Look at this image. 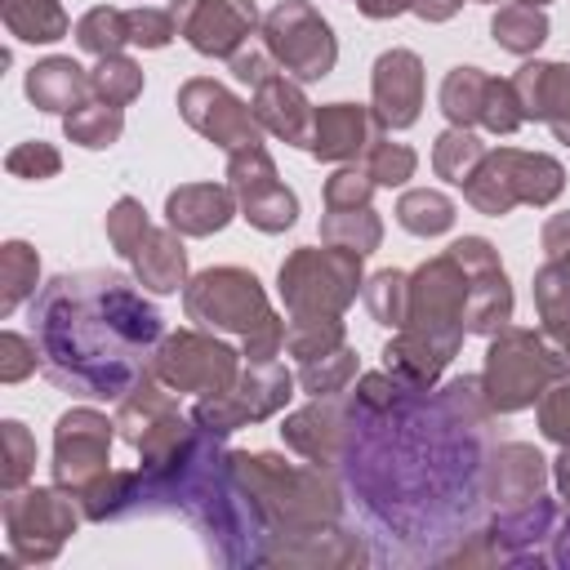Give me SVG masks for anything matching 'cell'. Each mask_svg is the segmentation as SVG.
<instances>
[{"label":"cell","mask_w":570,"mask_h":570,"mask_svg":"<svg viewBox=\"0 0 570 570\" xmlns=\"http://www.w3.org/2000/svg\"><path fill=\"white\" fill-rule=\"evenodd\" d=\"M361 165H365V174H370L379 187H405V183L414 178V169H419V156H414V147H405V142L379 138V142L361 156Z\"/></svg>","instance_id":"cell-45"},{"label":"cell","mask_w":570,"mask_h":570,"mask_svg":"<svg viewBox=\"0 0 570 570\" xmlns=\"http://www.w3.org/2000/svg\"><path fill=\"white\" fill-rule=\"evenodd\" d=\"M365 254L338 249V245H303L294 249L281 272H276V289L289 316H343L361 285H365Z\"/></svg>","instance_id":"cell-6"},{"label":"cell","mask_w":570,"mask_h":570,"mask_svg":"<svg viewBox=\"0 0 570 570\" xmlns=\"http://www.w3.org/2000/svg\"><path fill=\"white\" fill-rule=\"evenodd\" d=\"M62 134L76 147H85V151H102V147L120 142V134H125V107H111L102 98H89V102H80L76 111L62 116Z\"/></svg>","instance_id":"cell-32"},{"label":"cell","mask_w":570,"mask_h":570,"mask_svg":"<svg viewBox=\"0 0 570 570\" xmlns=\"http://www.w3.org/2000/svg\"><path fill=\"white\" fill-rule=\"evenodd\" d=\"M543 254H548V258L570 254V209H566V214H552V218L543 223Z\"/></svg>","instance_id":"cell-54"},{"label":"cell","mask_w":570,"mask_h":570,"mask_svg":"<svg viewBox=\"0 0 570 570\" xmlns=\"http://www.w3.org/2000/svg\"><path fill=\"white\" fill-rule=\"evenodd\" d=\"M232 476L254 503L267 548L281 539H298L325 525H338L343 517V481L325 463H285L267 450H232ZM263 548V552H267Z\"/></svg>","instance_id":"cell-3"},{"label":"cell","mask_w":570,"mask_h":570,"mask_svg":"<svg viewBox=\"0 0 570 570\" xmlns=\"http://www.w3.org/2000/svg\"><path fill=\"white\" fill-rule=\"evenodd\" d=\"M543 485H548V459L534 445H525V441L494 445V454H490V512L525 508L543 494Z\"/></svg>","instance_id":"cell-23"},{"label":"cell","mask_w":570,"mask_h":570,"mask_svg":"<svg viewBox=\"0 0 570 570\" xmlns=\"http://www.w3.org/2000/svg\"><path fill=\"white\" fill-rule=\"evenodd\" d=\"M485 94H490V76L481 67H454V71H445L436 102H441V111H445L450 125L472 129V125H481Z\"/></svg>","instance_id":"cell-30"},{"label":"cell","mask_w":570,"mask_h":570,"mask_svg":"<svg viewBox=\"0 0 570 570\" xmlns=\"http://www.w3.org/2000/svg\"><path fill=\"white\" fill-rule=\"evenodd\" d=\"M40 370V347L36 338L18 334V330H4L0 334V383H22Z\"/></svg>","instance_id":"cell-52"},{"label":"cell","mask_w":570,"mask_h":570,"mask_svg":"<svg viewBox=\"0 0 570 570\" xmlns=\"http://www.w3.org/2000/svg\"><path fill=\"white\" fill-rule=\"evenodd\" d=\"M552 481H557V494H561V503L570 508V445H561V454L552 459Z\"/></svg>","instance_id":"cell-58"},{"label":"cell","mask_w":570,"mask_h":570,"mask_svg":"<svg viewBox=\"0 0 570 570\" xmlns=\"http://www.w3.org/2000/svg\"><path fill=\"white\" fill-rule=\"evenodd\" d=\"M490 36H494L499 49L525 58V53H534V49L548 40V13H543L539 4L512 0V4H503V9L490 18Z\"/></svg>","instance_id":"cell-34"},{"label":"cell","mask_w":570,"mask_h":570,"mask_svg":"<svg viewBox=\"0 0 570 570\" xmlns=\"http://www.w3.org/2000/svg\"><path fill=\"white\" fill-rule=\"evenodd\" d=\"M227 67H232V76H236L240 85H249V89H258L267 76H276V71H281V67H276V58L267 53V45H263V40H258V45L249 40L245 49H236V53L227 58Z\"/></svg>","instance_id":"cell-53"},{"label":"cell","mask_w":570,"mask_h":570,"mask_svg":"<svg viewBox=\"0 0 570 570\" xmlns=\"http://www.w3.org/2000/svg\"><path fill=\"white\" fill-rule=\"evenodd\" d=\"M80 512L85 521H116L125 512H138V468H111L102 472L94 485H85L80 494Z\"/></svg>","instance_id":"cell-31"},{"label":"cell","mask_w":570,"mask_h":570,"mask_svg":"<svg viewBox=\"0 0 570 570\" xmlns=\"http://www.w3.org/2000/svg\"><path fill=\"white\" fill-rule=\"evenodd\" d=\"M178 111H183V120H187L200 138H209V142L223 147L227 156L263 142V125H258L254 107L240 102L227 85H218V80H209V76H191V80L178 89Z\"/></svg>","instance_id":"cell-13"},{"label":"cell","mask_w":570,"mask_h":570,"mask_svg":"<svg viewBox=\"0 0 570 570\" xmlns=\"http://www.w3.org/2000/svg\"><path fill=\"white\" fill-rule=\"evenodd\" d=\"M561 356H566V361H570V338H561Z\"/></svg>","instance_id":"cell-59"},{"label":"cell","mask_w":570,"mask_h":570,"mask_svg":"<svg viewBox=\"0 0 570 570\" xmlns=\"http://www.w3.org/2000/svg\"><path fill=\"white\" fill-rule=\"evenodd\" d=\"M356 379V352L343 343L325 356H312V361H298V387L307 396H343Z\"/></svg>","instance_id":"cell-39"},{"label":"cell","mask_w":570,"mask_h":570,"mask_svg":"<svg viewBox=\"0 0 570 570\" xmlns=\"http://www.w3.org/2000/svg\"><path fill=\"white\" fill-rule=\"evenodd\" d=\"M111 441H116V419L80 405L67 410L53 428V485L80 494L94 485L102 472H111Z\"/></svg>","instance_id":"cell-12"},{"label":"cell","mask_w":570,"mask_h":570,"mask_svg":"<svg viewBox=\"0 0 570 570\" xmlns=\"http://www.w3.org/2000/svg\"><path fill=\"white\" fill-rule=\"evenodd\" d=\"M0 441H4V468H0V485L4 494L9 490H22L36 472V436L27 432V423L18 419H4L0 423Z\"/></svg>","instance_id":"cell-44"},{"label":"cell","mask_w":570,"mask_h":570,"mask_svg":"<svg viewBox=\"0 0 570 570\" xmlns=\"http://www.w3.org/2000/svg\"><path fill=\"white\" fill-rule=\"evenodd\" d=\"M370 111L383 125V134L392 129H410L423 111V58L414 49H387L374 58V76H370Z\"/></svg>","instance_id":"cell-17"},{"label":"cell","mask_w":570,"mask_h":570,"mask_svg":"<svg viewBox=\"0 0 570 570\" xmlns=\"http://www.w3.org/2000/svg\"><path fill=\"white\" fill-rule=\"evenodd\" d=\"M76 45L94 58H107V53H120L129 45V18L125 9H111V4H98L89 13H80L76 22Z\"/></svg>","instance_id":"cell-41"},{"label":"cell","mask_w":570,"mask_h":570,"mask_svg":"<svg viewBox=\"0 0 570 570\" xmlns=\"http://www.w3.org/2000/svg\"><path fill=\"white\" fill-rule=\"evenodd\" d=\"M566 374H570V361L548 347V334H534L521 325H503L499 334H490L481 387H485V401L494 405V414L530 410Z\"/></svg>","instance_id":"cell-5"},{"label":"cell","mask_w":570,"mask_h":570,"mask_svg":"<svg viewBox=\"0 0 570 570\" xmlns=\"http://www.w3.org/2000/svg\"><path fill=\"white\" fill-rule=\"evenodd\" d=\"M89 85H94V98H102L111 107H129L142 94V67L125 53H107V58L94 62Z\"/></svg>","instance_id":"cell-43"},{"label":"cell","mask_w":570,"mask_h":570,"mask_svg":"<svg viewBox=\"0 0 570 570\" xmlns=\"http://www.w3.org/2000/svg\"><path fill=\"white\" fill-rule=\"evenodd\" d=\"M463 9V0H410V13H419L423 22H450Z\"/></svg>","instance_id":"cell-55"},{"label":"cell","mask_w":570,"mask_h":570,"mask_svg":"<svg viewBox=\"0 0 570 570\" xmlns=\"http://www.w3.org/2000/svg\"><path fill=\"white\" fill-rule=\"evenodd\" d=\"M490 419L459 414L441 392L370 370L347 396L334 472L387 543L441 561L490 521Z\"/></svg>","instance_id":"cell-1"},{"label":"cell","mask_w":570,"mask_h":570,"mask_svg":"<svg viewBox=\"0 0 570 570\" xmlns=\"http://www.w3.org/2000/svg\"><path fill=\"white\" fill-rule=\"evenodd\" d=\"M240 361L245 356L236 347H227L223 338H214L205 330H169L156 347L151 374L174 392L214 396V392H227L236 383Z\"/></svg>","instance_id":"cell-11"},{"label":"cell","mask_w":570,"mask_h":570,"mask_svg":"<svg viewBox=\"0 0 570 570\" xmlns=\"http://www.w3.org/2000/svg\"><path fill=\"white\" fill-rule=\"evenodd\" d=\"M147 227H151V218H147L142 200H134V196H120V200L107 209V240H111V249H116L120 258L134 254V245L147 236Z\"/></svg>","instance_id":"cell-47"},{"label":"cell","mask_w":570,"mask_h":570,"mask_svg":"<svg viewBox=\"0 0 570 570\" xmlns=\"http://www.w3.org/2000/svg\"><path fill=\"white\" fill-rule=\"evenodd\" d=\"M227 183H232L236 205H240V218H249V227H258V232H267V236L294 227V218H298V196L281 183L276 160H272V151H267L263 142L227 156Z\"/></svg>","instance_id":"cell-14"},{"label":"cell","mask_w":570,"mask_h":570,"mask_svg":"<svg viewBox=\"0 0 570 570\" xmlns=\"http://www.w3.org/2000/svg\"><path fill=\"white\" fill-rule=\"evenodd\" d=\"M485 4H490V0H485Z\"/></svg>","instance_id":"cell-61"},{"label":"cell","mask_w":570,"mask_h":570,"mask_svg":"<svg viewBox=\"0 0 570 570\" xmlns=\"http://www.w3.org/2000/svg\"><path fill=\"white\" fill-rule=\"evenodd\" d=\"M232 183H183L165 196V223L178 236H214L236 218Z\"/></svg>","instance_id":"cell-24"},{"label":"cell","mask_w":570,"mask_h":570,"mask_svg":"<svg viewBox=\"0 0 570 570\" xmlns=\"http://www.w3.org/2000/svg\"><path fill=\"white\" fill-rule=\"evenodd\" d=\"M281 436L294 454L334 468L343 454V436H347V396H312V405L285 414Z\"/></svg>","instance_id":"cell-18"},{"label":"cell","mask_w":570,"mask_h":570,"mask_svg":"<svg viewBox=\"0 0 570 570\" xmlns=\"http://www.w3.org/2000/svg\"><path fill=\"white\" fill-rule=\"evenodd\" d=\"M396 223L410 232V236H445L454 227V200L436 187H410L401 200H396Z\"/></svg>","instance_id":"cell-35"},{"label":"cell","mask_w":570,"mask_h":570,"mask_svg":"<svg viewBox=\"0 0 570 570\" xmlns=\"http://www.w3.org/2000/svg\"><path fill=\"white\" fill-rule=\"evenodd\" d=\"M249 107H254L263 134H272V138H281V142L307 151L312 125H316V107L307 102V94H303V85H298L294 76H285V71L267 76V80L254 89V102H249Z\"/></svg>","instance_id":"cell-21"},{"label":"cell","mask_w":570,"mask_h":570,"mask_svg":"<svg viewBox=\"0 0 570 570\" xmlns=\"http://www.w3.org/2000/svg\"><path fill=\"white\" fill-rule=\"evenodd\" d=\"M321 240L352 249V254H374L383 245V223L370 205L361 209H325L321 214Z\"/></svg>","instance_id":"cell-37"},{"label":"cell","mask_w":570,"mask_h":570,"mask_svg":"<svg viewBox=\"0 0 570 570\" xmlns=\"http://www.w3.org/2000/svg\"><path fill=\"white\" fill-rule=\"evenodd\" d=\"M27 98L40 107V111H49V116H67V111H76L80 102H89L94 98V85H89V71L80 67V62H71V58H40L31 71H27Z\"/></svg>","instance_id":"cell-27"},{"label":"cell","mask_w":570,"mask_h":570,"mask_svg":"<svg viewBox=\"0 0 570 570\" xmlns=\"http://www.w3.org/2000/svg\"><path fill=\"white\" fill-rule=\"evenodd\" d=\"M521 125H525V116H521V102H517V94H512V80L490 76V94H485L481 129H490V134L508 138V134H517Z\"/></svg>","instance_id":"cell-49"},{"label":"cell","mask_w":570,"mask_h":570,"mask_svg":"<svg viewBox=\"0 0 570 570\" xmlns=\"http://www.w3.org/2000/svg\"><path fill=\"white\" fill-rule=\"evenodd\" d=\"M450 254L468 267L472 298H468V334H499L512 321V285L503 276L499 249L485 236H459Z\"/></svg>","instance_id":"cell-16"},{"label":"cell","mask_w":570,"mask_h":570,"mask_svg":"<svg viewBox=\"0 0 570 570\" xmlns=\"http://www.w3.org/2000/svg\"><path fill=\"white\" fill-rule=\"evenodd\" d=\"M187 321L240 338L245 361H276L285 352V321L272 312L263 285L245 267H205L183 285Z\"/></svg>","instance_id":"cell-4"},{"label":"cell","mask_w":570,"mask_h":570,"mask_svg":"<svg viewBox=\"0 0 570 570\" xmlns=\"http://www.w3.org/2000/svg\"><path fill=\"white\" fill-rule=\"evenodd\" d=\"M169 13L178 22V36L200 58H232L263 27L254 0H174Z\"/></svg>","instance_id":"cell-15"},{"label":"cell","mask_w":570,"mask_h":570,"mask_svg":"<svg viewBox=\"0 0 570 570\" xmlns=\"http://www.w3.org/2000/svg\"><path fill=\"white\" fill-rule=\"evenodd\" d=\"M258 40L267 45V53L276 58V67L285 76H294L298 85L307 80H325L338 62V40L334 27L307 4V0H281L276 9H267Z\"/></svg>","instance_id":"cell-10"},{"label":"cell","mask_w":570,"mask_h":570,"mask_svg":"<svg viewBox=\"0 0 570 570\" xmlns=\"http://www.w3.org/2000/svg\"><path fill=\"white\" fill-rule=\"evenodd\" d=\"M534 410H539V432H543L548 441H557V445H570V374L557 379V383L534 401Z\"/></svg>","instance_id":"cell-51"},{"label":"cell","mask_w":570,"mask_h":570,"mask_svg":"<svg viewBox=\"0 0 570 570\" xmlns=\"http://www.w3.org/2000/svg\"><path fill=\"white\" fill-rule=\"evenodd\" d=\"M374 187L379 183L365 174V165H343L325 178V209H361V205H370Z\"/></svg>","instance_id":"cell-48"},{"label":"cell","mask_w":570,"mask_h":570,"mask_svg":"<svg viewBox=\"0 0 570 570\" xmlns=\"http://www.w3.org/2000/svg\"><path fill=\"white\" fill-rule=\"evenodd\" d=\"M485 525H490L494 543L503 548V561L508 566H543L548 561L543 543H552V530H557V503L548 494H539L525 508L490 512Z\"/></svg>","instance_id":"cell-22"},{"label":"cell","mask_w":570,"mask_h":570,"mask_svg":"<svg viewBox=\"0 0 570 570\" xmlns=\"http://www.w3.org/2000/svg\"><path fill=\"white\" fill-rule=\"evenodd\" d=\"M343 343H347L343 316H289L285 321V352L298 356V361L325 356V352H334Z\"/></svg>","instance_id":"cell-40"},{"label":"cell","mask_w":570,"mask_h":570,"mask_svg":"<svg viewBox=\"0 0 570 570\" xmlns=\"http://www.w3.org/2000/svg\"><path fill=\"white\" fill-rule=\"evenodd\" d=\"M125 263L134 267V281L151 294H178L187 285V249H183V236L169 223L147 227V236L134 245V254Z\"/></svg>","instance_id":"cell-25"},{"label":"cell","mask_w":570,"mask_h":570,"mask_svg":"<svg viewBox=\"0 0 570 570\" xmlns=\"http://www.w3.org/2000/svg\"><path fill=\"white\" fill-rule=\"evenodd\" d=\"M31 338L53 387L89 401H125L151 379L165 316L120 272H62L36 289Z\"/></svg>","instance_id":"cell-2"},{"label":"cell","mask_w":570,"mask_h":570,"mask_svg":"<svg viewBox=\"0 0 570 570\" xmlns=\"http://www.w3.org/2000/svg\"><path fill=\"white\" fill-rule=\"evenodd\" d=\"M548 561L570 570V517H566V521H557V530H552V543H548Z\"/></svg>","instance_id":"cell-56"},{"label":"cell","mask_w":570,"mask_h":570,"mask_svg":"<svg viewBox=\"0 0 570 570\" xmlns=\"http://www.w3.org/2000/svg\"><path fill=\"white\" fill-rule=\"evenodd\" d=\"M512 94L525 120H543L570 147V62H525L512 76Z\"/></svg>","instance_id":"cell-19"},{"label":"cell","mask_w":570,"mask_h":570,"mask_svg":"<svg viewBox=\"0 0 570 570\" xmlns=\"http://www.w3.org/2000/svg\"><path fill=\"white\" fill-rule=\"evenodd\" d=\"M379 138H383V125L374 120L370 107H361V102H325L316 111L307 151L316 160H343L347 165V160H361Z\"/></svg>","instance_id":"cell-20"},{"label":"cell","mask_w":570,"mask_h":570,"mask_svg":"<svg viewBox=\"0 0 570 570\" xmlns=\"http://www.w3.org/2000/svg\"><path fill=\"white\" fill-rule=\"evenodd\" d=\"M361 294H365V307H370V316L379 325H387V330H401L405 325V307H410V276L405 272L383 267V272H374L361 285Z\"/></svg>","instance_id":"cell-42"},{"label":"cell","mask_w":570,"mask_h":570,"mask_svg":"<svg viewBox=\"0 0 570 570\" xmlns=\"http://www.w3.org/2000/svg\"><path fill=\"white\" fill-rule=\"evenodd\" d=\"M4 169H9L13 178H27V183H45V178H58V169H62V156H58V147H53V142H45V138H27V142L9 147V156H4Z\"/></svg>","instance_id":"cell-46"},{"label":"cell","mask_w":570,"mask_h":570,"mask_svg":"<svg viewBox=\"0 0 570 570\" xmlns=\"http://www.w3.org/2000/svg\"><path fill=\"white\" fill-rule=\"evenodd\" d=\"M40 285V254L27 240L0 245V316H13Z\"/></svg>","instance_id":"cell-33"},{"label":"cell","mask_w":570,"mask_h":570,"mask_svg":"<svg viewBox=\"0 0 570 570\" xmlns=\"http://www.w3.org/2000/svg\"><path fill=\"white\" fill-rule=\"evenodd\" d=\"M125 18H129V45H142V49H165L178 36V22L169 9L138 4V9H125Z\"/></svg>","instance_id":"cell-50"},{"label":"cell","mask_w":570,"mask_h":570,"mask_svg":"<svg viewBox=\"0 0 570 570\" xmlns=\"http://www.w3.org/2000/svg\"><path fill=\"white\" fill-rule=\"evenodd\" d=\"M365 18H396V13H405L410 9V0H352Z\"/></svg>","instance_id":"cell-57"},{"label":"cell","mask_w":570,"mask_h":570,"mask_svg":"<svg viewBox=\"0 0 570 570\" xmlns=\"http://www.w3.org/2000/svg\"><path fill=\"white\" fill-rule=\"evenodd\" d=\"M561 191H566L561 160L543 151H521V147L485 151L476 174L463 183V200L490 218H503L512 205H552Z\"/></svg>","instance_id":"cell-7"},{"label":"cell","mask_w":570,"mask_h":570,"mask_svg":"<svg viewBox=\"0 0 570 570\" xmlns=\"http://www.w3.org/2000/svg\"><path fill=\"white\" fill-rule=\"evenodd\" d=\"M521 4H539V9H543V4H548V0H521Z\"/></svg>","instance_id":"cell-60"},{"label":"cell","mask_w":570,"mask_h":570,"mask_svg":"<svg viewBox=\"0 0 570 570\" xmlns=\"http://www.w3.org/2000/svg\"><path fill=\"white\" fill-rule=\"evenodd\" d=\"M0 18H4L9 36L27 40V45H53L71 31L62 0H0Z\"/></svg>","instance_id":"cell-29"},{"label":"cell","mask_w":570,"mask_h":570,"mask_svg":"<svg viewBox=\"0 0 570 570\" xmlns=\"http://www.w3.org/2000/svg\"><path fill=\"white\" fill-rule=\"evenodd\" d=\"M370 561L365 543L347 534L343 525H325L298 539H281L263 552V566H361Z\"/></svg>","instance_id":"cell-26"},{"label":"cell","mask_w":570,"mask_h":570,"mask_svg":"<svg viewBox=\"0 0 570 570\" xmlns=\"http://www.w3.org/2000/svg\"><path fill=\"white\" fill-rule=\"evenodd\" d=\"M178 410V396H174V387H165L156 374L151 379H142L125 401H116V432H120V441L125 445H138L165 414H174Z\"/></svg>","instance_id":"cell-28"},{"label":"cell","mask_w":570,"mask_h":570,"mask_svg":"<svg viewBox=\"0 0 570 570\" xmlns=\"http://www.w3.org/2000/svg\"><path fill=\"white\" fill-rule=\"evenodd\" d=\"M298 387V374L276 356V361H245L236 383L227 392H214V396H196L191 405V419L205 428V432H218V436H232L236 428L245 423H263L272 414H281L289 405Z\"/></svg>","instance_id":"cell-9"},{"label":"cell","mask_w":570,"mask_h":570,"mask_svg":"<svg viewBox=\"0 0 570 570\" xmlns=\"http://www.w3.org/2000/svg\"><path fill=\"white\" fill-rule=\"evenodd\" d=\"M76 494L62 485H22L9 490L0 512H4V534H9V557L0 561L4 570L13 566H49L62 543L76 534L80 525V503H71Z\"/></svg>","instance_id":"cell-8"},{"label":"cell","mask_w":570,"mask_h":570,"mask_svg":"<svg viewBox=\"0 0 570 570\" xmlns=\"http://www.w3.org/2000/svg\"><path fill=\"white\" fill-rule=\"evenodd\" d=\"M485 151H490V147L476 138V129L450 125V129L436 138V147H432V169H436V178L463 187V183L476 174V165L485 160Z\"/></svg>","instance_id":"cell-38"},{"label":"cell","mask_w":570,"mask_h":570,"mask_svg":"<svg viewBox=\"0 0 570 570\" xmlns=\"http://www.w3.org/2000/svg\"><path fill=\"white\" fill-rule=\"evenodd\" d=\"M534 307H539V321H543V334L548 338H570V267L548 258L539 272H534Z\"/></svg>","instance_id":"cell-36"}]
</instances>
